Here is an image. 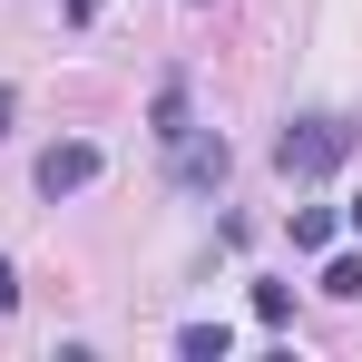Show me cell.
I'll return each mask as SVG.
<instances>
[{
	"mask_svg": "<svg viewBox=\"0 0 362 362\" xmlns=\"http://www.w3.org/2000/svg\"><path fill=\"white\" fill-rule=\"evenodd\" d=\"M353 147H362V127L343 118V108H303V118H284V137H274V167L294 186H313V177H333V167H353Z\"/></svg>",
	"mask_w": 362,
	"mask_h": 362,
	"instance_id": "6da1fadb",
	"label": "cell"
},
{
	"mask_svg": "<svg viewBox=\"0 0 362 362\" xmlns=\"http://www.w3.org/2000/svg\"><path fill=\"white\" fill-rule=\"evenodd\" d=\"M98 167H108V157H98L88 137H59V147H40V167H30V186H40V196L59 206V196H88V186H98Z\"/></svg>",
	"mask_w": 362,
	"mask_h": 362,
	"instance_id": "7a4b0ae2",
	"label": "cell"
},
{
	"mask_svg": "<svg viewBox=\"0 0 362 362\" xmlns=\"http://www.w3.org/2000/svg\"><path fill=\"white\" fill-rule=\"evenodd\" d=\"M167 157H177V186H186V196H216V186L235 177V147H226L216 127H186L177 147H167Z\"/></svg>",
	"mask_w": 362,
	"mask_h": 362,
	"instance_id": "3957f363",
	"label": "cell"
},
{
	"mask_svg": "<svg viewBox=\"0 0 362 362\" xmlns=\"http://www.w3.org/2000/svg\"><path fill=\"white\" fill-rule=\"evenodd\" d=\"M186 127H196V108H186V78H157V108H147V137H157V147H177Z\"/></svg>",
	"mask_w": 362,
	"mask_h": 362,
	"instance_id": "277c9868",
	"label": "cell"
},
{
	"mask_svg": "<svg viewBox=\"0 0 362 362\" xmlns=\"http://www.w3.org/2000/svg\"><path fill=\"white\" fill-rule=\"evenodd\" d=\"M177 353H186V362H226L235 333H226V323H177Z\"/></svg>",
	"mask_w": 362,
	"mask_h": 362,
	"instance_id": "5b68a950",
	"label": "cell"
},
{
	"mask_svg": "<svg viewBox=\"0 0 362 362\" xmlns=\"http://www.w3.org/2000/svg\"><path fill=\"white\" fill-rule=\"evenodd\" d=\"M323 294H333V303L362 294V255H333V264H323Z\"/></svg>",
	"mask_w": 362,
	"mask_h": 362,
	"instance_id": "8992f818",
	"label": "cell"
},
{
	"mask_svg": "<svg viewBox=\"0 0 362 362\" xmlns=\"http://www.w3.org/2000/svg\"><path fill=\"white\" fill-rule=\"evenodd\" d=\"M255 323H294V284H255Z\"/></svg>",
	"mask_w": 362,
	"mask_h": 362,
	"instance_id": "52a82bcc",
	"label": "cell"
},
{
	"mask_svg": "<svg viewBox=\"0 0 362 362\" xmlns=\"http://www.w3.org/2000/svg\"><path fill=\"white\" fill-rule=\"evenodd\" d=\"M294 245H303V255H313V245H333V216H323V206H294Z\"/></svg>",
	"mask_w": 362,
	"mask_h": 362,
	"instance_id": "ba28073f",
	"label": "cell"
},
{
	"mask_svg": "<svg viewBox=\"0 0 362 362\" xmlns=\"http://www.w3.org/2000/svg\"><path fill=\"white\" fill-rule=\"evenodd\" d=\"M10 303H20V264L0 255V313H10Z\"/></svg>",
	"mask_w": 362,
	"mask_h": 362,
	"instance_id": "9c48e42d",
	"label": "cell"
},
{
	"mask_svg": "<svg viewBox=\"0 0 362 362\" xmlns=\"http://www.w3.org/2000/svg\"><path fill=\"white\" fill-rule=\"evenodd\" d=\"M10 108H20V98H10V88H0V137H10Z\"/></svg>",
	"mask_w": 362,
	"mask_h": 362,
	"instance_id": "30bf717a",
	"label": "cell"
},
{
	"mask_svg": "<svg viewBox=\"0 0 362 362\" xmlns=\"http://www.w3.org/2000/svg\"><path fill=\"white\" fill-rule=\"evenodd\" d=\"M353 226H362V196H353Z\"/></svg>",
	"mask_w": 362,
	"mask_h": 362,
	"instance_id": "8fae6325",
	"label": "cell"
}]
</instances>
